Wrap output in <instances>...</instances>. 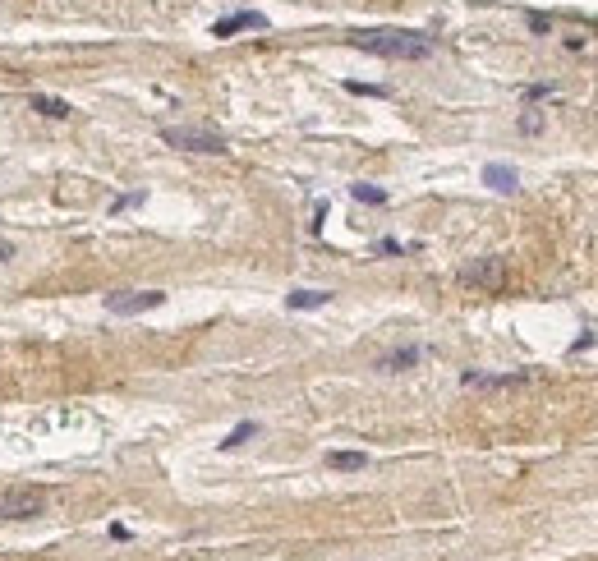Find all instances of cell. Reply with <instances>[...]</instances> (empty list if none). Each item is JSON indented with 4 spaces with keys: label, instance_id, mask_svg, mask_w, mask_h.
I'll list each match as a JSON object with an SVG mask.
<instances>
[{
    "label": "cell",
    "instance_id": "obj_1",
    "mask_svg": "<svg viewBox=\"0 0 598 561\" xmlns=\"http://www.w3.org/2000/svg\"><path fill=\"white\" fill-rule=\"evenodd\" d=\"M350 42L382 60H428L433 55V37L410 33V28H359V33H350Z\"/></svg>",
    "mask_w": 598,
    "mask_h": 561
},
{
    "label": "cell",
    "instance_id": "obj_2",
    "mask_svg": "<svg viewBox=\"0 0 598 561\" xmlns=\"http://www.w3.org/2000/svg\"><path fill=\"white\" fill-rule=\"evenodd\" d=\"M42 511H46V492L42 488H28V483L0 488V525H5V520H37Z\"/></svg>",
    "mask_w": 598,
    "mask_h": 561
},
{
    "label": "cell",
    "instance_id": "obj_3",
    "mask_svg": "<svg viewBox=\"0 0 598 561\" xmlns=\"http://www.w3.org/2000/svg\"><path fill=\"white\" fill-rule=\"evenodd\" d=\"M161 143L184 148V152H208V157H221L225 152L221 134L217 129H198V124H171V129H161Z\"/></svg>",
    "mask_w": 598,
    "mask_h": 561
},
{
    "label": "cell",
    "instance_id": "obj_4",
    "mask_svg": "<svg viewBox=\"0 0 598 561\" xmlns=\"http://www.w3.org/2000/svg\"><path fill=\"white\" fill-rule=\"evenodd\" d=\"M161 304H166V290H115V295H106V313L115 317H139Z\"/></svg>",
    "mask_w": 598,
    "mask_h": 561
},
{
    "label": "cell",
    "instance_id": "obj_5",
    "mask_svg": "<svg viewBox=\"0 0 598 561\" xmlns=\"http://www.w3.org/2000/svg\"><path fill=\"white\" fill-rule=\"evenodd\" d=\"M267 28V14H258V9H235V14H225L212 23V37H235V33H262Z\"/></svg>",
    "mask_w": 598,
    "mask_h": 561
},
{
    "label": "cell",
    "instance_id": "obj_6",
    "mask_svg": "<svg viewBox=\"0 0 598 561\" xmlns=\"http://www.w3.org/2000/svg\"><path fill=\"white\" fill-rule=\"evenodd\" d=\"M460 280H465V285H484V290H502L506 267H502V258H479V263H469L465 272H460Z\"/></svg>",
    "mask_w": 598,
    "mask_h": 561
},
{
    "label": "cell",
    "instance_id": "obj_7",
    "mask_svg": "<svg viewBox=\"0 0 598 561\" xmlns=\"http://www.w3.org/2000/svg\"><path fill=\"white\" fill-rule=\"evenodd\" d=\"M484 185L497 189V193H516V189H520V170L506 166V161H488V166H484Z\"/></svg>",
    "mask_w": 598,
    "mask_h": 561
},
{
    "label": "cell",
    "instance_id": "obj_8",
    "mask_svg": "<svg viewBox=\"0 0 598 561\" xmlns=\"http://www.w3.org/2000/svg\"><path fill=\"white\" fill-rule=\"evenodd\" d=\"M529 382V373H460V386H520Z\"/></svg>",
    "mask_w": 598,
    "mask_h": 561
},
{
    "label": "cell",
    "instance_id": "obj_9",
    "mask_svg": "<svg viewBox=\"0 0 598 561\" xmlns=\"http://www.w3.org/2000/svg\"><path fill=\"white\" fill-rule=\"evenodd\" d=\"M419 359H424V350H419V345H400V350L382 354V359H378V369H382V373H405V369H415Z\"/></svg>",
    "mask_w": 598,
    "mask_h": 561
},
{
    "label": "cell",
    "instance_id": "obj_10",
    "mask_svg": "<svg viewBox=\"0 0 598 561\" xmlns=\"http://www.w3.org/2000/svg\"><path fill=\"white\" fill-rule=\"evenodd\" d=\"M331 304V290H290L286 308L290 313H309V308H327Z\"/></svg>",
    "mask_w": 598,
    "mask_h": 561
},
{
    "label": "cell",
    "instance_id": "obj_11",
    "mask_svg": "<svg viewBox=\"0 0 598 561\" xmlns=\"http://www.w3.org/2000/svg\"><path fill=\"white\" fill-rule=\"evenodd\" d=\"M33 111L51 115V120H65V115H70V106H65L60 97H42V92H33Z\"/></svg>",
    "mask_w": 598,
    "mask_h": 561
},
{
    "label": "cell",
    "instance_id": "obj_12",
    "mask_svg": "<svg viewBox=\"0 0 598 561\" xmlns=\"http://www.w3.org/2000/svg\"><path fill=\"white\" fill-rule=\"evenodd\" d=\"M327 465H331V469H364L368 456H364V451H331Z\"/></svg>",
    "mask_w": 598,
    "mask_h": 561
},
{
    "label": "cell",
    "instance_id": "obj_13",
    "mask_svg": "<svg viewBox=\"0 0 598 561\" xmlns=\"http://www.w3.org/2000/svg\"><path fill=\"white\" fill-rule=\"evenodd\" d=\"M249 437H258V423H253V419H244L240 428H230V432H225V442H221V447H225V451H235V447H244Z\"/></svg>",
    "mask_w": 598,
    "mask_h": 561
},
{
    "label": "cell",
    "instance_id": "obj_14",
    "mask_svg": "<svg viewBox=\"0 0 598 561\" xmlns=\"http://www.w3.org/2000/svg\"><path fill=\"white\" fill-rule=\"evenodd\" d=\"M350 198L368 202V207H382V202H387V189H378V185H350Z\"/></svg>",
    "mask_w": 598,
    "mask_h": 561
},
{
    "label": "cell",
    "instance_id": "obj_15",
    "mask_svg": "<svg viewBox=\"0 0 598 561\" xmlns=\"http://www.w3.org/2000/svg\"><path fill=\"white\" fill-rule=\"evenodd\" d=\"M538 129H543V115H538V111L520 115V134H538Z\"/></svg>",
    "mask_w": 598,
    "mask_h": 561
},
{
    "label": "cell",
    "instance_id": "obj_16",
    "mask_svg": "<svg viewBox=\"0 0 598 561\" xmlns=\"http://www.w3.org/2000/svg\"><path fill=\"white\" fill-rule=\"evenodd\" d=\"M557 88H548V83H529V88H525V97H529V102H543V97H552Z\"/></svg>",
    "mask_w": 598,
    "mask_h": 561
},
{
    "label": "cell",
    "instance_id": "obj_17",
    "mask_svg": "<svg viewBox=\"0 0 598 561\" xmlns=\"http://www.w3.org/2000/svg\"><path fill=\"white\" fill-rule=\"evenodd\" d=\"M529 33H552V18H548V14H529Z\"/></svg>",
    "mask_w": 598,
    "mask_h": 561
},
{
    "label": "cell",
    "instance_id": "obj_18",
    "mask_svg": "<svg viewBox=\"0 0 598 561\" xmlns=\"http://www.w3.org/2000/svg\"><path fill=\"white\" fill-rule=\"evenodd\" d=\"M134 202H143V193H129V198H115V202H111V212H124V207H134Z\"/></svg>",
    "mask_w": 598,
    "mask_h": 561
},
{
    "label": "cell",
    "instance_id": "obj_19",
    "mask_svg": "<svg viewBox=\"0 0 598 561\" xmlns=\"http://www.w3.org/2000/svg\"><path fill=\"white\" fill-rule=\"evenodd\" d=\"M350 92H359V97H382V88H368V83H346Z\"/></svg>",
    "mask_w": 598,
    "mask_h": 561
},
{
    "label": "cell",
    "instance_id": "obj_20",
    "mask_svg": "<svg viewBox=\"0 0 598 561\" xmlns=\"http://www.w3.org/2000/svg\"><path fill=\"white\" fill-rule=\"evenodd\" d=\"M378 254H405V244H396V239H382Z\"/></svg>",
    "mask_w": 598,
    "mask_h": 561
},
{
    "label": "cell",
    "instance_id": "obj_21",
    "mask_svg": "<svg viewBox=\"0 0 598 561\" xmlns=\"http://www.w3.org/2000/svg\"><path fill=\"white\" fill-rule=\"evenodd\" d=\"M589 345H594V332H584V336H580V341H575V345H571V354H580V350H589Z\"/></svg>",
    "mask_w": 598,
    "mask_h": 561
}]
</instances>
